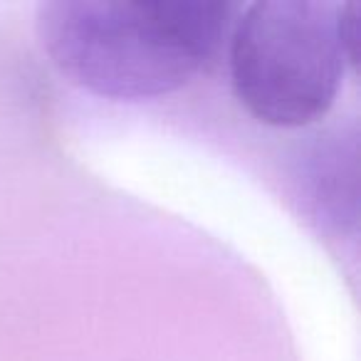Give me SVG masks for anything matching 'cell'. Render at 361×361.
<instances>
[{"label": "cell", "instance_id": "cell-1", "mask_svg": "<svg viewBox=\"0 0 361 361\" xmlns=\"http://www.w3.org/2000/svg\"><path fill=\"white\" fill-rule=\"evenodd\" d=\"M233 3H92L37 8L42 50L62 77L97 97L141 102L193 80L231 35Z\"/></svg>", "mask_w": 361, "mask_h": 361}, {"label": "cell", "instance_id": "cell-2", "mask_svg": "<svg viewBox=\"0 0 361 361\" xmlns=\"http://www.w3.org/2000/svg\"><path fill=\"white\" fill-rule=\"evenodd\" d=\"M339 8L267 0L240 11L231 30V80L257 121L300 129L331 109L346 72Z\"/></svg>", "mask_w": 361, "mask_h": 361}, {"label": "cell", "instance_id": "cell-3", "mask_svg": "<svg viewBox=\"0 0 361 361\" xmlns=\"http://www.w3.org/2000/svg\"><path fill=\"white\" fill-rule=\"evenodd\" d=\"M305 183L310 201L322 221L334 223L344 231V223H356V136H326L307 154Z\"/></svg>", "mask_w": 361, "mask_h": 361}, {"label": "cell", "instance_id": "cell-4", "mask_svg": "<svg viewBox=\"0 0 361 361\" xmlns=\"http://www.w3.org/2000/svg\"><path fill=\"white\" fill-rule=\"evenodd\" d=\"M359 35H361V20H359V6L349 3V6L339 8V37L341 47H344L346 65L354 67L359 65Z\"/></svg>", "mask_w": 361, "mask_h": 361}]
</instances>
